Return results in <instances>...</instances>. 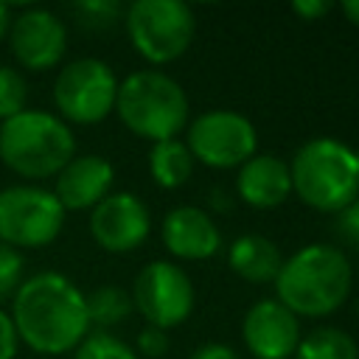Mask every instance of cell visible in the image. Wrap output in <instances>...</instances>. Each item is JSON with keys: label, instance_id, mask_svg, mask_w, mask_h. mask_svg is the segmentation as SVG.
<instances>
[{"label": "cell", "instance_id": "cell-1", "mask_svg": "<svg viewBox=\"0 0 359 359\" xmlns=\"http://www.w3.org/2000/svg\"><path fill=\"white\" fill-rule=\"evenodd\" d=\"M20 345L39 356H65L90 334L84 292L62 272L42 269L22 278L8 311Z\"/></svg>", "mask_w": 359, "mask_h": 359}, {"label": "cell", "instance_id": "cell-2", "mask_svg": "<svg viewBox=\"0 0 359 359\" xmlns=\"http://www.w3.org/2000/svg\"><path fill=\"white\" fill-rule=\"evenodd\" d=\"M275 292L297 320L328 317L351 294L353 269L337 244H306L283 258L275 275Z\"/></svg>", "mask_w": 359, "mask_h": 359}, {"label": "cell", "instance_id": "cell-3", "mask_svg": "<svg viewBox=\"0 0 359 359\" xmlns=\"http://www.w3.org/2000/svg\"><path fill=\"white\" fill-rule=\"evenodd\" d=\"M76 157L73 129L48 109H22L0 123V163L22 180L56 177Z\"/></svg>", "mask_w": 359, "mask_h": 359}, {"label": "cell", "instance_id": "cell-4", "mask_svg": "<svg viewBox=\"0 0 359 359\" xmlns=\"http://www.w3.org/2000/svg\"><path fill=\"white\" fill-rule=\"evenodd\" d=\"M292 194L320 213H339L359 196V151L334 137L306 140L292 163Z\"/></svg>", "mask_w": 359, "mask_h": 359}, {"label": "cell", "instance_id": "cell-5", "mask_svg": "<svg viewBox=\"0 0 359 359\" xmlns=\"http://www.w3.org/2000/svg\"><path fill=\"white\" fill-rule=\"evenodd\" d=\"M188 95L177 79L163 70H135L118 81L115 115L137 137L160 143L188 126Z\"/></svg>", "mask_w": 359, "mask_h": 359}, {"label": "cell", "instance_id": "cell-6", "mask_svg": "<svg viewBox=\"0 0 359 359\" xmlns=\"http://www.w3.org/2000/svg\"><path fill=\"white\" fill-rule=\"evenodd\" d=\"M129 45L149 65L180 59L196 34L194 8L182 0H135L123 8Z\"/></svg>", "mask_w": 359, "mask_h": 359}, {"label": "cell", "instance_id": "cell-7", "mask_svg": "<svg viewBox=\"0 0 359 359\" xmlns=\"http://www.w3.org/2000/svg\"><path fill=\"white\" fill-rule=\"evenodd\" d=\"M53 107L56 115L70 126H93L115 112L118 76L95 56H81L59 67L53 79Z\"/></svg>", "mask_w": 359, "mask_h": 359}, {"label": "cell", "instance_id": "cell-8", "mask_svg": "<svg viewBox=\"0 0 359 359\" xmlns=\"http://www.w3.org/2000/svg\"><path fill=\"white\" fill-rule=\"evenodd\" d=\"M65 208L50 188L20 182L0 188V244L11 250H42L65 227Z\"/></svg>", "mask_w": 359, "mask_h": 359}, {"label": "cell", "instance_id": "cell-9", "mask_svg": "<svg viewBox=\"0 0 359 359\" xmlns=\"http://www.w3.org/2000/svg\"><path fill=\"white\" fill-rule=\"evenodd\" d=\"M185 146L194 163L224 171L258 154V132L252 121L236 109H208L188 123Z\"/></svg>", "mask_w": 359, "mask_h": 359}, {"label": "cell", "instance_id": "cell-10", "mask_svg": "<svg viewBox=\"0 0 359 359\" xmlns=\"http://www.w3.org/2000/svg\"><path fill=\"white\" fill-rule=\"evenodd\" d=\"M132 306L143 314L146 325H154L160 331L182 325L196 303L194 283L188 272L174 261H149L132 283Z\"/></svg>", "mask_w": 359, "mask_h": 359}, {"label": "cell", "instance_id": "cell-11", "mask_svg": "<svg viewBox=\"0 0 359 359\" xmlns=\"http://www.w3.org/2000/svg\"><path fill=\"white\" fill-rule=\"evenodd\" d=\"M6 42L20 67L45 73L56 67L67 53V25L50 8L28 6L11 17Z\"/></svg>", "mask_w": 359, "mask_h": 359}, {"label": "cell", "instance_id": "cell-12", "mask_svg": "<svg viewBox=\"0 0 359 359\" xmlns=\"http://www.w3.org/2000/svg\"><path fill=\"white\" fill-rule=\"evenodd\" d=\"M151 233V213L132 191H112L90 210V236L104 252H132Z\"/></svg>", "mask_w": 359, "mask_h": 359}, {"label": "cell", "instance_id": "cell-13", "mask_svg": "<svg viewBox=\"0 0 359 359\" xmlns=\"http://www.w3.org/2000/svg\"><path fill=\"white\" fill-rule=\"evenodd\" d=\"M300 337V320L275 297L252 303L241 320V339L252 359H292Z\"/></svg>", "mask_w": 359, "mask_h": 359}, {"label": "cell", "instance_id": "cell-14", "mask_svg": "<svg viewBox=\"0 0 359 359\" xmlns=\"http://www.w3.org/2000/svg\"><path fill=\"white\" fill-rule=\"evenodd\" d=\"M163 247L180 261H208L222 250V230L208 210L196 205H177L160 224Z\"/></svg>", "mask_w": 359, "mask_h": 359}, {"label": "cell", "instance_id": "cell-15", "mask_svg": "<svg viewBox=\"0 0 359 359\" xmlns=\"http://www.w3.org/2000/svg\"><path fill=\"white\" fill-rule=\"evenodd\" d=\"M115 168L101 154H76L53 182V196L67 210H93L104 196L112 194Z\"/></svg>", "mask_w": 359, "mask_h": 359}, {"label": "cell", "instance_id": "cell-16", "mask_svg": "<svg viewBox=\"0 0 359 359\" xmlns=\"http://www.w3.org/2000/svg\"><path fill=\"white\" fill-rule=\"evenodd\" d=\"M236 191L241 202L255 210L280 208L292 196L289 163L278 154H252L236 174Z\"/></svg>", "mask_w": 359, "mask_h": 359}, {"label": "cell", "instance_id": "cell-17", "mask_svg": "<svg viewBox=\"0 0 359 359\" xmlns=\"http://www.w3.org/2000/svg\"><path fill=\"white\" fill-rule=\"evenodd\" d=\"M283 264V255L278 244L261 233L238 236L227 247V266L247 283H269L275 280L278 269Z\"/></svg>", "mask_w": 359, "mask_h": 359}, {"label": "cell", "instance_id": "cell-18", "mask_svg": "<svg viewBox=\"0 0 359 359\" xmlns=\"http://www.w3.org/2000/svg\"><path fill=\"white\" fill-rule=\"evenodd\" d=\"M194 165L196 163H194L185 140H180V137L151 143V149H149V174L165 191L182 188L191 180Z\"/></svg>", "mask_w": 359, "mask_h": 359}, {"label": "cell", "instance_id": "cell-19", "mask_svg": "<svg viewBox=\"0 0 359 359\" xmlns=\"http://www.w3.org/2000/svg\"><path fill=\"white\" fill-rule=\"evenodd\" d=\"M292 359H359V345L348 331L337 325H320L300 337Z\"/></svg>", "mask_w": 359, "mask_h": 359}, {"label": "cell", "instance_id": "cell-20", "mask_svg": "<svg viewBox=\"0 0 359 359\" xmlns=\"http://www.w3.org/2000/svg\"><path fill=\"white\" fill-rule=\"evenodd\" d=\"M84 300H87L90 325H95L98 331L121 325L135 309L132 294L123 286H115V283H104V286H95L93 292H84Z\"/></svg>", "mask_w": 359, "mask_h": 359}, {"label": "cell", "instance_id": "cell-21", "mask_svg": "<svg viewBox=\"0 0 359 359\" xmlns=\"http://www.w3.org/2000/svg\"><path fill=\"white\" fill-rule=\"evenodd\" d=\"M73 359H140L129 342L109 331H90L73 351Z\"/></svg>", "mask_w": 359, "mask_h": 359}, {"label": "cell", "instance_id": "cell-22", "mask_svg": "<svg viewBox=\"0 0 359 359\" xmlns=\"http://www.w3.org/2000/svg\"><path fill=\"white\" fill-rule=\"evenodd\" d=\"M28 109V84L11 65H0V123Z\"/></svg>", "mask_w": 359, "mask_h": 359}, {"label": "cell", "instance_id": "cell-23", "mask_svg": "<svg viewBox=\"0 0 359 359\" xmlns=\"http://www.w3.org/2000/svg\"><path fill=\"white\" fill-rule=\"evenodd\" d=\"M22 272H25L22 255L17 250L0 244V303L17 292V286L22 283Z\"/></svg>", "mask_w": 359, "mask_h": 359}, {"label": "cell", "instance_id": "cell-24", "mask_svg": "<svg viewBox=\"0 0 359 359\" xmlns=\"http://www.w3.org/2000/svg\"><path fill=\"white\" fill-rule=\"evenodd\" d=\"M76 14L84 20V25L107 28L123 14V8L115 0H84V3H76Z\"/></svg>", "mask_w": 359, "mask_h": 359}, {"label": "cell", "instance_id": "cell-25", "mask_svg": "<svg viewBox=\"0 0 359 359\" xmlns=\"http://www.w3.org/2000/svg\"><path fill=\"white\" fill-rule=\"evenodd\" d=\"M135 353L143 359H160L165 351H168V334L165 331H160V328H154V325H146L140 334H137V339H135Z\"/></svg>", "mask_w": 359, "mask_h": 359}, {"label": "cell", "instance_id": "cell-26", "mask_svg": "<svg viewBox=\"0 0 359 359\" xmlns=\"http://www.w3.org/2000/svg\"><path fill=\"white\" fill-rule=\"evenodd\" d=\"M334 216H337L334 233H337L345 244H351V247L359 250V196H356L351 205H345L339 213H334Z\"/></svg>", "mask_w": 359, "mask_h": 359}, {"label": "cell", "instance_id": "cell-27", "mask_svg": "<svg viewBox=\"0 0 359 359\" xmlns=\"http://www.w3.org/2000/svg\"><path fill=\"white\" fill-rule=\"evenodd\" d=\"M17 351H20V339H17L14 323L8 311L0 306V359H17Z\"/></svg>", "mask_w": 359, "mask_h": 359}, {"label": "cell", "instance_id": "cell-28", "mask_svg": "<svg viewBox=\"0 0 359 359\" xmlns=\"http://www.w3.org/2000/svg\"><path fill=\"white\" fill-rule=\"evenodd\" d=\"M331 8H334V3H328V0H294L292 3V11L306 22H314V20L325 17Z\"/></svg>", "mask_w": 359, "mask_h": 359}, {"label": "cell", "instance_id": "cell-29", "mask_svg": "<svg viewBox=\"0 0 359 359\" xmlns=\"http://www.w3.org/2000/svg\"><path fill=\"white\" fill-rule=\"evenodd\" d=\"M188 359H241V356L230 345H224V342H205Z\"/></svg>", "mask_w": 359, "mask_h": 359}, {"label": "cell", "instance_id": "cell-30", "mask_svg": "<svg viewBox=\"0 0 359 359\" xmlns=\"http://www.w3.org/2000/svg\"><path fill=\"white\" fill-rule=\"evenodd\" d=\"M11 17H14V14H11V8H8V6H6V3L0 0V45H3L6 39H8V28H11Z\"/></svg>", "mask_w": 359, "mask_h": 359}, {"label": "cell", "instance_id": "cell-31", "mask_svg": "<svg viewBox=\"0 0 359 359\" xmlns=\"http://www.w3.org/2000/svg\"><path fill=\"white\" fill-rule=\"evenodd\" d=\"M339 8H342V14L348 17V22L359 28V0H345Z\"/></svg>", "mask_w": 359, "mask_h": 359}]
</instances>
